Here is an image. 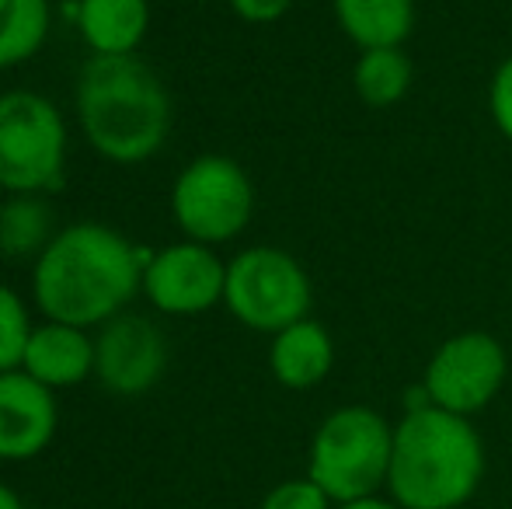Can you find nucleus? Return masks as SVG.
I'll return each mask as SVG.
<instances>
[{"label":"nucleus","mask_w":512,"mask_h":509,"mask_svg":"<svg viewBox=\"0 0 512 509\" xmlns=\"http://www.w3.org/2000/svg\"><path fill=\"white\" fill-rule=\"evenodd\" d=\"M310 300L314 286L307 269L286 248L255 245L227 262L223 307L251 332L276 335L293 321L310 318Z\"/></svg>","instance_id":"nucleus-6"},{"label":"nucleus","mask_w":512,"mask_h":509,"mask_svg":"<svg viewBox=\"0 0 512 509\" xmlns=\"http://www.w3.org/2000/svg\"><path fill=\"white\" fill-rule=\"evenodd\" d=\"M21 370L53 391L88 381L95 374V335L63 321H42L28 335Z\"/></svg>","instance_id":"nucleus-12"},{"label":"nucleus","mask_w":512,"mask_h":509,"mask_svg":"<svg viewBox=\"0 0 512 509\" xmlns=\"http://www.w3.org/2000/svg\"><path fill=\"white\" fill-rule=\"evenodd\" d=\"M227 262L199 241H175L154 252L143 269V297L171 318H196L223 304Z\"/></svg>","instance_id":"nucleus-9"},{"label":"nucleus","mask_w":512,"mask_h":509,"mask_svg":"<svg viewBox=\"0 0 512 509\" xmlns=\"http://www.w3.org/2000/svg\"><path fill=\"white\" fill-rule=\"evenodd\" d=\"M88 143L112 164H140L171 133V98L140 56H91L74 88Z\"/></svg>","instance_id":"nucleus-2"},{"label":"nucleus","mask_w":512,"mask_h":509,"mask_svg":"<svg viewBox=\"0 0 512 509\" xmlns=\"http://www.w3.org/2000/svg\"><path fill=\"white\" fill-rule=\"evenodd\" d=\"M49 0H0V70L28 63L49 39Z\"/></svg>","instance_id":"nucleus-18"},{"label":"nucleus","mask_w":512,"mask_h":509,"mask_svg":"<svg viewBox=\"0 0 512 509\" xmlns=\"http://www.w3.org/2000/svg\"><path fill=\"white\" fill-rule=\"evenodd\" d=\"M74 14L91 56H133L150 28L147 0H77Z\"/></svg>","instance_id":"nucleus-14"},{"label":"nucleus","mask_w":512,"mask_h":509,"mask_svg":"<svg viewBox=\"0 0 512 509\" xmlns=\"http://www.w3.org/2000/svg\"><path fill=\"white\" fill-rule=\"evenodd\" d=\"M0 509H25V503H21V496L14 489L0 485Z\"/></svg>","instance_id":"nucleus-24"},{"label":"nucleus","mask_w":512,"mask_h":509,"mask_svg":"<svg viewBox=\"0 0 512 509\" xmlns=\"http://www.w3.org/2000/svg\"><path fill=\"white\" fill-rule=\"evenodd\" d=\"M293 7V0H230V11L248 25H272Z\"/></svg>","instance_id":"nucleus-22"},{"label":"nucleus","mask_w":512,"mask_h":509,"mask_svg":"<svg viewBox=\"0 0 512 509\" xmlns=\"http://www.w3.org/2000/svg\"><path fill=\"white\" fill-rule=\"evenodd\" d=\"M32 328L35 325L28 321L25 300H21L7 283H0V374L21 370Z\"/></svg>","instance_id":"nucleus-19"},{"label":"nucleus","mask_w":512,"mask_h":509,"mask_svg":"<svg viewBox=\"0 0 512 509\" xmlns=\"http://www.w3.org/2000/svg\"><path fill=\"white\" fill-rule=\"evenodd\" d=\"M67 119L39 91L0 95V189L42 196L63 185Z\"/></svg>","instance_id":"nucleus-5"},{"label":"nucleus","mask_w":512,"mask_h":509,"mask_svg":"<svg viewBox=\"0 0 512 509\" xmlns=\"http://www.w3.org/2000/svg\"><path fill=\"white\" fill-rule=\"evenodd\" d=\"M53 206L42 196H11L0 203V255L39 258L56 238Z\"/></svg>","instance_id":"nucleus-17"},{"label":"nucleus","mask_w":512,"mask_h":509,"mask_svg":"<svg viewBox=\"0 0 512 509\" xmlns=\"http://www.w3.org/2000/svg\"><path fill=\"white\" fill-rule=\"evenodd\" d=\"M255 213V185L227 154H203L182 168L171 185V217L185 241L227 245L241 238Z\"/></svg>","instance_id":"nucleus-7"},{"label":"nucleus","mask_w":512,"mask_h":509,"mask_svg":"<svg viewBox=\"0 0 512 509\" xmlns=\"http://www.w3.org/2000/svg\"><path fill=\"white\" fill-rule=\"evenodd\" d=\"M488 112H492L495 129L512 143V53L495 67L488 81Z\"/></svg>","instance_id":"nucleus-21"},{"label":"nucleus","mask_w":512,"mask_h":509,"mask_svg":"<svg viewBox=\"0 0 512 509\" xmlns=\"http://www.w3.org/2000/svg\"><path fill=\"white\" fill-rule=\"evenodd\" d=\"M509 377V353L492 332L467 328L436 346L422 374L429 401L443 412L474 419L485 412Z\"/></svg>","instance_id":"nucleus-8"},{"label":"nucleus","mask_w":512,"mask_h":509,"mask_svg":"<svg viewBox=\"0 0 512 509\" xmlns=\"http://www.w3.org/2000/svg\"><path fill=\"white\" fill-rule=\"evenodd\" d=\"M331 14L359 53L405 46L418 18L415 0H331Z\"/></svg>","instance_id":"nucleus-15"},{"label":"nucleus","mask_w":512,"mask_h":509,"mask_svg":"<svg viewBox=\"0 0 512 509\" xmlns=\"http://www.w3.org/2000/svg\"><path fill=\"white\" fill-rule=\"evenodd\" d=\"M150 258L154 252L105 224H70L56 231L46 252L35 258L32 300L46 321L102 328L143 290Z\"/></svg>","instance_id":"nucleus-1"},{"label":"nucleus","mask_w":512,"mask_h":509,"mask_svg":"<svg viewBox=\"0 0 512 509\" xmlns=\"http://www.w3.org/2000/svg\"><path fill=\"white\" fill-rule=\"evenodd\" d=\"M415 84V63L405 46L391 49H363L352 67V88L366 109H394L405 102Z\"/></svg>","instance_id":"nucleus-16"},{"label":"nucleus","mask_w":512,"mask_h":509,"mask_svg":"<svg viewBox=\"0 0 512 509\" xmlns=\"http://www.w3.org/2000/svg\"><path fill=\"white\" fill-rule=\"evenodd\" d=\"M56 394L25 370L0 374V461H32L56 436Z\"/></svg>","instance_id":"nucleus-11"},{"label":"nucleus","mask_w":512,"mask_h":509,"mask_svg":"<svg viewBox=\"0 0 512 509\" xmlns=\"http://www.w3.org/2000/svg\"><path fill=\"white\" fill-rule=\"evenodd\" d=\"M168 342L161 328L143 314H115L95 335V377L112 394L136 398L164 377Z\"/></svg>","instance_id":"nucleus-10"},{"label":"nucleus","mask_w":512,"mask_h":509,"mask_svg":"<svg viewBox=\"0 0 512 509\" xmlns=\"http://www.w3.org/2000/svg\"><path fill=\"white\" fill-rule=\"evenodd\" d=\"M485 482V440L464 415L429 405L394 422L387 496L405 509H460Z\"/></svg>","instance_id":"nucleus-3"},{"label":"nucleus","mask_w":512,"mask_h":509,"mask_svg":"<svg viewBox=\"0 0 512 509\" xmlns=\"http://www.w3.org/2000/svg\"><path fill=\"white\" fill-rule=\"evenodd\" d=\"M335 367V339L314 318H300L272 335L269 370L290 391H310Z\"/></svg>","instance_id":"nucleus-13"},{"label":"nucleus","mask_w":512,"mask_h":509,"mask_svg":"<svg viewBox=\"0 0 512 509\" xmlns=\"http://www.w3.org/2000/svg\"><path fill=\"white\" fill-rule=\"evenodd\" d=\"M394 454V422L370 405H342L314 429L307 478L335 506L387 492Z\"/></svg>","instance_id":"nucleus-4"},{"label":"nucleus","mask_w":512,"mask_h":509,"mask_svg":"<svg viewBox=\"0 0 512 509\" xmlns=\"http://www.w3.org/2000/svg\"><path fill=\"white\" fill-rule=\"evenodd\" d=\"M335 509H405V506H398L391 496H387V492H380V496L352 499V503H342V506H335Z\"/></svg>","instance_id":"nucleus-23"},{"label":"nucleus","mask_w":512,"mask_h":509,"mask_svg":"<svg viewBox=\"0 0 512 509\" xmlns=\"http://www.w3.org/2000/svg\"><path fill=\"white\" fill-rule=\"evenodd\" d=\"M258 509H335L321 485H314L310 478H286L276 489L265 492L262 506Z\"/></svg>","instance_id":"nucleus-20"}]
</instances>
